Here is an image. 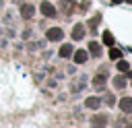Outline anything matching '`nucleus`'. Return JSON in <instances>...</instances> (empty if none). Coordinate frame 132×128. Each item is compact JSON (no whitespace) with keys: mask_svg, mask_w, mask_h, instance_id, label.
<instances>
[{"mask_svg":"<svg viewBox=\"0 0 132 128\" xmlns=\"http://www.w3.org/2000/svg\"><path fill=\"white\" fill-rule=\"evenodd\" d=\"M128 128H132V124H130V126H128Z\"/></svg>","mask_w":132,"mask_h":128,"instance_id":"6ab92c4d","label":"nucleus"},{"mask_svg":"<svg viewBox=\"0 0 132 128\" xmlns=\"http://www.w3.org/2000/svg\"><path fill=\"white\" fill-rule=\"evenodd\" d=\"M72 56H74V62H76V64H85L87 58H89V54H87L85 50H76V52H72Z\"/></svg>","mask_w":132,"mask_h":128,"instance_id":"7ed1b4c3","label":"nucleus"},{"mask_svg":"<svg viewBox=\"0 0 132 128\" xmlns=\"http://www.w3.org/2000/svg\"><path fill=\"white\" fill-rule=\"evenodd\" d=\"M126 2H132V0H126Z\"/></svg>","mask_w":132,"mask_h":128,"instance_id":"a211bd4d","label":"nucleus"},{"mask_svg":"<svg viewBox=\"0 0 132 128\" xmlns=\"http://www.w3.org/2000/svg\"><path fill=\"white\" fill-rule=\"evenodd\" d=\"M72 52H74V50H72V45H70V43H66V45H62V47H60V56H62V58H70V56H72Z\"/></svg>","mask_w":132,"mask_h":128,"instance_id":"9d476101","label":"nucleus"},{"mask_svg":"<svg viewBox=\"0 0 132 128\" xmlns=\"http://www.w3.org/2000/svg\"><path fill=\"white\" fill-rule=\"evenodd\" d=\"M99 105H101L99 97H87L85 99V107H89V109H97Z\"/></svg>","mask_w":132,"mask_h":128,"instance_id":"0eeeda50","label":"nucleus"},{"mask_svg":"<svg viewBox=\"0 0 132 128\" xmlns=\"http://www.w3.org/2000/svg\"><path fill=\"white\" fill-rule=\"evenodd\" d=\"M128 68H130V64H128L126 60H120V62H118V70H122V72H126Z\"/></svg>","mask_w":132,"mask_h":128,"instance_id":"4468645a","label":"nucleus"},{"mask_svg":"<svg viewBox=\"0 0 132 128\" xmlns=\"http://www.w3.org/2000/svg\"><path fill=\"white\" fill-rule=\"evenodd\" d=\"M33 12H35L33 4H23V6H21V17H23V19H31Z\"/></svg>","mask_w":132,"mask_h":128,"instance_id":"423d86ee","label":"nucleus"},{"mask_svg":"<svg viewBox=\"0 0 132 128\" xmlns=\"http://www.w3.org/2000/svg\"><path fill=\"white\" fill-rule=\"evenodd\" d=\"M93 83H95V87H101V85L105 83V76H101V74H97V76L93 78Z\"/></svg>","mask_w":132,"mask_h":128,"instance_id":"2eb2a0df","label":"nucleus"},{"mask_svg":"<svg viewBox=\"0 0 132 128\" xmlns=\"http://www.w3.org/2000/svg\"><path fill=\"white\" fill-rule=\"evenodd\" d=\"M124 85H126V78H124V76H116V78H113V87H118V89H122Z\"/></svg>","mask_w":132,"mask_h":128,"instance_id":"ddd939ff","label":"nucleus"},{"mask_svg":"<svg viewBox=\"0 0 132 128\" xmlns=\"http://www.w3.org/2000/svg\"><path fill=\"white\" fill-rule=\"evenodd\" d=\"M109 58H111V60H120V58H122V52H120L118 47H111V50H109Z\"/></svg>","mask_w":132,"mask_h":128,"instance_id":"9b49d317","label":"nucleus"},{"mask_svg":"<svg viewBox=\"0 0 132 128\" xmlns=\"http://www.w3.org/2000/svg\"><path fill=\"white\" fill-rule=\"evenodd\" d=\"M39 8H41V12H43L45 17H56V8H54L50 2H41V6H39Z\"/></svg>","mask_w":132,"mask_h":128,"instance_id":"39448f33","label":"nucleus"},{"mask_svg":"<svg viewBox=\"0 0 132 128\" xmlns=\"http://www.w3.org/2000/svg\"><path fill=\"white\" fill-rule=\"evenodd\" d=\"M105 101H107V103H109V105H113V101H116V99H113V97H111V95H109V97H105Z\"/></svg>","mask_w":132,"mask_h":128,"instance_id":"dca6fc26","label":"nucleus"},{"mask_svg":"<svg viewBox=\"0 0 132 128\" xmlns=\"http://www.w3.org/2000/svg\"><path fill=\"white\" fill-rule=\"evenodd\" d=\"M120 109H122V111H126V114H128V111H132V99H130V97H124V99L120 101Z\"/></svg>","mask_w":132,"mask_h":128,"instance_id":"6e6552de","label":"nucleus"},{"mask_svg":"<svg viewBox=\"0 0 132 128\" xmlns=\"http://www.w3.org/2000/svg\"><path fill=\"white\" fill-rule=\"evenodd\" d=\"M120 2H122V0H111V4H120Z\"/></svg>","mask_w":132,"mask_h":128,"instance_id":"f3484780","label":"nucleus"},{"mask_svg":"<svg viewBox=\"0 0 132 128\" xmlns=\"http://www.w3.org/2000/svg\"><path fill=\"white\" fill-rule=\"evenodd\" d=\"M130 76H132V74H130Z\"/></svg>","mask_w":132,"mask_h":128,"instance_id":"aec40b11","label":"nucleus"},{"mask_svg":"<svg viewBox=\"0 0 132 128\" xmlns=\"http://www.w3.org/2000/svg\"><path fill=\"white\" fill-rule=\"evenodd\" d=\"M105 124H107V118L105 116H93L91 118V126L93 128H103Z\"/></svg>","mask_w":132,"mask_h":128,"instance_id":"20e7f679","label":"nucleus"},{"mask_svg":"<svg viewBox=\"0 0 132 128\" xmlns=\"http://www.w3.org/2000/svg\"><path fill=\"white\" fill-rule=\"evenodd\" d=\"M89 52H91L93 56H101V43L91 41V43H89Z\"/></svg>","mask_w":132,"mask_h":128,"instance_id":"1a4fd4ad","label":"nucleus"},{"mask_svg":"<svg viewBox=\"0 0 132 128\" xmlns=\"http://www.w3.org/2000/svg\"><path fill=\"white\" fill-rule=\"evenodd\" d=\"M45 37H47L50 41H60V39L64 37V31H62L60 27H52V29H47Z\"/></svg>","mask_w":132,"mask_h":128,"instance_id":"f257e3e1","label":"nucleus"},{"mask_svg":"<svg viewBox=\"0 0 132 128\" xmlns=\"http://www.w3.org/2000/svg\"><path fill=\"white\" fill-rule=\"evenodd\" d=\"M85 33H87V31H85V25H82V23H78V25H74V29H72V39H76V41H78V39H82V37H85Z\"/></svg>","mask_w":132,"mask_h":128,"instance_id":"f03ea898","label":"nucleus"},{"mask_svg":"<svg viewBox=\"0 0 132 128\" xmlns=\"http://www.w3.org/2000/svg\"><path fill=\"white\" fill-rule=\"evenodd\" d=\"M103 43H105V45H113V37H111V33H109V31H105V33H103Z\"/></svg>","mask_w":132,"mask_h":128,"instance_id":"f8f14e48","label":"nucleus"}]
</instances>
